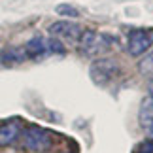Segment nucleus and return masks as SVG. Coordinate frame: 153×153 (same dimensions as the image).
<instances>
[{
  "mask_svg": "<svg viewBox=\"0 0 153 153\" xmlns=\"http://www.w3.org/2000/svg\"><path fill=\"white\" fill-rule=\"evenodd\" d=\"M149 93H151V97H153V79L149 81Z\"/></svg>",
  "mask_w": 153,
  "mask_h": 153,
  "instance_id": "13",
  "label": "nucleus"
},
{
  "mask_svg": "<svg viewBox=\"0 0 153 153\" xmlns=\"http://www.w3.org/2000/svg\"><path fill=\"white\" fill-rule=\"evenodd\" d=\"M91 79L97 85H110L111 81H115V78L119 76V64L114 59H98L91 64Z\"/></svg>",
  "mask_w": 153,
  "mask_h": 153,
  "instance_id": "2",
  "label": "nucleus"
},
{
  "mask_svg": "<svg viewBox=\"0 0 153 153\" xmlns=\"http://www.w3.org/2000/svg\"><path fill=\"white\" fill-rule=\"evenodd\" d=\"M21 138H23V146L28 149V151H45L53 146V138L49 131H45L42 127H27L25 131L21 132Z\"/></svg>",
  "mask_w": 153,
  "mask_h": 153,
  "instance_id": "1",
  "label": "nucleus"
},
{
  "mask_svg": "<svg viewBox=\"0 0 153 153\" xmlns=\"http://www.w3.org/2000/svg\"><path fill=\"white\" fill-rule=\"evenodd\" d=\"M25 53L27 57H45L49 53H64V45L59 42L57 38H40L34 36L32 40H28L25 45Z\"/></svg>",
  "mask_w": 153,
  "mask_h": 153,
  "instance_id": "3",
  "label": "nucleus"
},
{
  "mask_svg": "<svg viewBox=\"0 0 153 153\" xmlns=\"http://www.w3.org/2000/svg\"><path fill=\"white\" fill-rule=\"evenodd\" d=\"M138 123L142 131L153 138V97L144 98L138 110Z\"/></svg>",
  "mask_w": 153,
  "mask_h": 153,
  "instance_id": "7",
  "label": "nucleus"
},
{
  "mask_svg": "<svg viewBox=\"0 0 153 153\" xmlns=\"http://www.w3.org/2000/svg\"><path fill=\"white\" fill-rule=\"evenodd\" d=\"M138 153H153V140H151V142H146V144L140 146Z\"/></svg>",
  "mask_w": 153,
  "mask_h": 153,
  "instance_id": "12",
  "label": "nucleus"
},
{
  "mask_svg": "<svg viewBox=\"0 0 153 153\" xmlns=\"http://www.w3.org/2000/svg\"><path fill=\"white\" fill-rule=\"evenodd\" d=\"M57 13L64 15V17H78L79 11L76 8H72V6H68V4H61V6H57Z\"/></svg>",
  "mask_w": 153,
  "mask_h": 153,
  "instance_id": "11",
  "label": "nucleus"
},
{
  "mask_svg": "<svg viewBox=\"0 0 153 153\" xmlns=\"http://www.w3.org/2000/svg\"><path fill=\"white\" fill-rule=\"evenodd\" d=\"M21 132V125L17 121H6L0 125V146H8L15 142Z\"/></svg>",
  "mask_w": 153,
  "mask_h": 153,
  "instance_id": "8",
  "label": "nucleus"
},
{
  "mask_svg": "<svg viewBox=\"0 0 153 153\" xmlns=\"http://www.w3.org/2000/svg\"><path fill=\"white\" fill-rule=\"evenodd\" d=\"M151 45H153V28H136L128 34V42H127L128 55L140 57L146 51H149Z\"/></svg>",
  "mask_w": 153,
  "mask_h": 153,
  "instance_id": "4",
  "label": "nucleus"
},
{
  "mask_svg": "<svg viewBox=\"0 0 153 153\" xmlns=\"http://www.w3.org/2000/svg\"><path fill=\"white\" fill-rule=\"evenodd\" d=\"M48 32L51 34V38H68V40H76L81 36V27L74 21H57L51 23L48 27Z\"/></svg>",
  "mask_w": 153,
  "mask_h": 153,
  "instance_id": "6",
  "label": "nucleus"
},
{
  "mask_svg": "<svg viewBox=\"0 0 153 153\" xmlns=\"http://www.w3.org/2000/svg\"><path fill=\"white\" fill-rule=\"evenodd\" d=\"M138 68H140V72H142V74H153V51H149L148 55L140 61Z\"/></svg>",
  "mask_w": 153,
  "mask_h": 153,
  "instance_id": "10",
  "label": "nucleus"
},
{
  "mask_svg": "<svg viewBox=\"0 0 153 153\" xmlns=\"http://www.w3.org/2000/svg\"><path fill=\"white\" fill-rule=\"evenodd\" d=\"M25 59H27L25 48H11V49H6L0 55V61L4 64H17V62H23Z\"/></svg>",
  "mask_w": 153,
  "mask_h": 153,
  "instance_id": "9",
  "label": "nucleus"
},
{
  "mask_svg": "<svg viewBox=\"0 0 153 153\" xmlns=\"http://www.w3.org/2000/svg\"><path fill=\"white\" fill-rule=\"evenodd\" d=\"M81 51L85 55H98L110 48V42L104 34H98V32H93V30H87L81 34Z\"/></svg>",
  "mask_w": 153,
  "mask_h": 153,
  "instance_id": "5",
  "label": "nucleus"
}]
</instances>
